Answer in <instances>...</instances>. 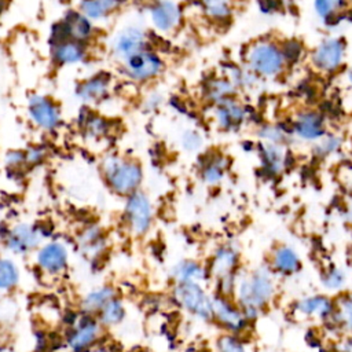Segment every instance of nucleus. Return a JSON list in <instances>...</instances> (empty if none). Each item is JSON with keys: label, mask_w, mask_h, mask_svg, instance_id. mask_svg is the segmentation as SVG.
Returning <instances> with one entry per match:
<instances>
[{"label": "nucleus", "mask_w": 352, "mask_h": 352, "mask_svg": "<svg viewBox=\"0 0 352 352\" xmlns=\"http://www.w3.org/2000/svg\"><path fill=\"white\" fill-rule=\"evenodd\" d=\"M278 294V276L267 264H260L238 275L234 300L246 318L254 323L271 307Z\"/></svg>", "instance_id": "obj_1"}, {"label": "nucleus", "mask_w": 352, "mask_h": 352, "mask_svg": "<svg viewBox=\"0 0 352 352\" xmlns=\"http://www.w3.org/2000/svg\"><path fill=\"white\" fill-rule=\"evenodd\" d=\"M100 173L107 188L120 197L126 198L140 190L144 170L136 158L111 153L102 158Z\"/></svg>", "instance_id": "obj_2"}, {"label": "nucleus", "mask_w": 352, "mask_h": 352, "mask_svg": "<svg viewBox=\"0 0 352 352\" xmlns=\"http://www.w3.org/2000/svg\"><path fill=\"white\" fill-rule=\"evenodd\" d=\"M261 80H274L287 70L280 43L274 38H257L252 41L243 54V62Z\"/></svg>", "instance_id": "obj_3"}, {"label": "nucleus", "mask_w": 352, "mask_h": 352, "mask_svg": "<svg viewBox=\"0 0 352 352\" xmlns=\"http://www.w3.org/2000/svg\"><path fill=\"white\" fill-rule=\"evenodd\" d=\"M165 60L151 47L136 52L120 63V72L132 82L146 84L157 80L165 72Z\"/></svg>", "instance_id": "obj_4"}, {"label": "nucleus", "mask_w": 352, "mask_h": 352, "mask_svg": "<svg viewBox=\"0 0 352 352\" xmlns=\"http://www.w3.org/2000/svg\"><path fill=\"white\" fill-rule=\"evenodd\" d=\"M173 298L180 308L197 319L213 322V294H210L202 283H175Z\"/></svg>", "instance_id": "obj_5"}, {"label": "nucleus", "mask_w": 352, "mask_h": 352, "mask_svg": "<svg viewBox=\"0 0 352 352\" xmlns=\"http://www.w3.org/2000/svg\"><path fill=\"white\" fill-rule=\"evenodd\" d=\"M122 219L132 236H144L154 223V205L151 198L142 190L128 195L124 204Z\"/></svg>", "instance_id": "obj_6"}, {"label": "nucleus", "mask_w": 352, "mask_h": 352, "mask_svg": "<svg viewBox=\"0 0 352 352\" xmlns=\"http://www.w3.org/2000/svg\"><path fill=\"white\" fill-rule=\"evenodd\" d=\"M148 47V32L136 23L118 28L109 40V52L118 63Z\"/></svg>", "instance_id": "obj_7"}, {"label": "nucleus", "mask_w": 352, "mask_h": 352, "mask_svg": "<svg viewBox=\"0 0 352 352\" xmlns=\"http://www.w3.org/2000/svg\"><path fill=\"white\" fill-rule=\"evenodd\" d=\"M47 236L43 226L37 223H16L6 230L3 243L6 249L14 254L23 256L37 250Z\"/></svg>", "instance_id": "obj_8"}, {"label": "nucleus", "mask_w": 352, "mask_h": 352, "mask_svg": "<svg viewBox=\"0 0 352 352\" xmlns=\"http://www.w3.org/2000/svg\"><path fill=\"white\" fill-rule=\"evenodd\" d=\"M346 56V43L342 37L329 36L322 38L309 52V63L318 72L323 74H331L337 72Z\"/></svg>", "instance_id": "obj_9"}, {"label": "nucleus", "mask_w": 352, "mask_h": 352, "mask_svg": "<svg viewBox=\"0 0 352 352\" xmlns=\"http://www.w3.org/2000/svg\"><path fill=\"white\" fill-rule=\"evenodd\" d=\"M95 32L96 28L91 19L78 10H69L58 23L52 26L51 41L69 38L89 45L95 37Z\"/></svg>", "instance_id": "obj_10"}, {"label": "nucleus", "mask_w": 352, "mask_h": 352, "mask_svg": "<svg viewBox=\"0 0 352 352\" xmlns=\"http://www.w3.org/2000/svg\"><path fill=\"white\" fill-rule=\"evenodd\" d=\"M213 322L224 333L243 336L253 324L232 297L213 294Z\"/></svg>", "instance_id": "obj_11"}, {"label": "nucleus", "mask_w": 352, "mask_h": 352, "mask_svg": "<svg viewBox=\"0 0 352 352\" xmlns=\"http://www.w3.org/2000/svg\"><path fill=\"white\" fill-rule=\"evenodd\" d=\"M242 254L235 242L227 241L217 245L206 264L209 278L214 282H219L226 278L236 276L241 272Z\"/></svg>", "instance_id": "obj_12"}, {"label": "nucleus", "mask_w": 352, "mask_h": 352, "mask_svg": "<svg viewBox=\"0 0 352 352\" xmlns=\"http://www.w3.org/2000/svg\"><path fill=\"white\" fill-rule=\"evenodd\" d=\"M26 113L32 124L44 132H54L62 124V111L59 104L43 94H32L28 98Z\"/></svg>", "instance_id": "obj_13"}, {"label": "nucleus", "mask_w": 352, "mask_h": 352, "mask_svg": "<svg viewBox=\"0 0 352 352\" xmlns=\"http://www.w3.org/2000/svg\"><path fill=\"white\" fill-rule=\"evenodd\" d=\"M290 131L293 138L302 142L315 143L327 133L326 116L318 109H300L292 118Z\"/></svg>", "instance_id": "obj_14"}, {"label": "nucleus", "mask_w": 352, "mask_h": 352, "mask_svg": "<svg viewBox=\"0 0 352 352\" xmlns=\"http://www.w3.org/2000/svg\"><path fill=\"white\" fill-rule=\"evenodd\" d=\"M102 331L103 326L95 316L82 314L73 322L66 337V345L70 352H88L98 345Z\"/></svg>", "instance_id": "obj_15"}, {"label": "nucleus", "mask_w": 352, "mask_h": 352, "mask_svg": "<svg viewBox=\"0 0 352 352\" xmlns=\"http://www.w3.org/2000/svg\"><path fill=\"white\" fill-rule=\"evenodd\" d=\"M336 309V300L327 294L315 293L302 296L290 305L292 314L298 319L326 322Z\"/></svg>", "instance_id": "obj_16"}, {"label": "nucleus", "mask_w": 352, "mask_h": 352, "mask_svg": "<svg viewBox=\"0 0 352 352\" xmlns=\"http://www.w3.org/2000/svg\"><path fill=\"white\" fill-rule=\"evenodd\" d=\"M212 118L220 131L236 132L248 121L249 110L235 96L212 106Z\"/></svg>", "instance_id": "obj_17"}, {"label": "nucleus", "mask_w": 352, "mask_h": 352, "mask_svg": "<svg viewBox=\"0 0 352 352\" xmlns=\"http://www.w3.org/2000/svg\"><path fill=\"white\" fill-rule=\"evenodd\" d=\"M69 263V250L60 241L44 242L36 250V265L48 276L62 275Z\"/></svg>", "instance_id": "obj_18"}, {"label": "nucleus", "mask_w": 352, "mask_h": 352, "mask_svg": "<svg viewBox=\"0 0 352 352\" xmlns=\"http://www.w3.org/2000/svg\"><path fill=\"white\" fill-rule=\"evenodd\" d=\"M148 18L158 33L169 34L180 26L183 10L175 0H155L148 6Z\"/></svg>", "instance_id": "obj_19"}, {"label": "nucleus", "mask_w": 352, "mask_h": 352, "mask_svg": "<svg viewBox=\"0 0 352 352\" xmlns=\"http://www.w3.org/2000/svg\"><path fill=\"white\" fill-rule=\"evenodd\" d=\"M267 265L278 278H292L302 268L300 253L287 243H278L272 248Z\"/></svg>", "instance_id": "obj_20"}, {"label": "nucleus", "mask_w": 352, "mask_h": 352, "mask_svg": "<svg viewBox=\"0 0 352 352\" xmlns=\"http://www.w3.org/2000/svg\"><path fill=\"white\" fill-rule=\"evenodd\" d=\"M230 169L228 157L220 150L205 151L198 161V176L206 186H219Z\"/></svg>", "instance_id": "obj_21"}, {"label": "nucleus", "mask_w": 352, "mask_h": 352, "mask_svg": "<svg viewBox=\"0 0 352 352\" xmlns=\"http://www.w3.org/2000/svg\"><path fill=\"white\" fill-rule=\"evenodd\" d=\"M111 77L107 73L92 74L77 82L74 94L84 104H96L104 100L111 92Z\"/></svg>", "instance_id": "obj_22"}, {"label": "nucleus", "mask_w": 352, "mask_h": 352, "mask_svg": "<svg viewBox=\"0 0 352 352\" xmlns=\"http://www.w3.org/2000/svg\"><path fill=\"white\" fill-rule=\"evenodd\" d=\"M50 54L51 60L59 67L76 66L88 60L89 45L69 38L51 41Z\"/></svg>", "instance_id": "obj_23"}, {"label": "nucleus", "mask_w": 352, "mask_h": 352, "mask_svg": "<svg viewBox=\"0 0 352 352\" xmlns=\"http://www.w3.org/2000/svg\"><path fill=\"white\" fill-rule=\"evenodd\" d=\"M256 153L260 162V169L268 177H278L286 170L287 166V151L286 147L267 143V142H257Z\"/></svg>", "instance_id": "obj_24"}, {"label": "nucleus", "mask_w": 352, "mask_h": 352, "mask_svg": "<svg viewBox=\"0 0 352 352\" xmlns=\"http://www.w3.org/2000/svg\"><path fill=\"white\" fill-rule=\"evenodd\" d=\"M106 234L102 227L98 224L87 226L81 230L77 236V248L78 252L85 258H96L99 257L106 249Z\"/></svg>", "instance_id": "obj_25"}, {"label": "nucleus", "mask_w": 352, "mask_h": 352, "mask_svg": "<svg viewBox=\"0 0 352 352\" xmlns=\"http://www.w3.org/2000/svg\"><path fill=\"white\" fill-rule=\"evenodd\" d=\"M235 96H238V89L224 74L212 76L202 85V98L210 106Z\"/></svg>", "instance_id": "obj_26"}, {"label": "nucleus", "mask_w": 352, "mask_h": 352, "mask_svg": "<svg viewBox=\"0 0 352 352\" xmlns=\"http://www.w3.org/2000/svg\"><path fill=\"white\" fill-rule=\"evenodd\" d=\"M169 274H170V278L175 280V283H183V282L202 283L204 280L209 279L208 267L192 258H184L177 261L176 264L172 265Z\"/></svg>", "instance_id": "obj_27"}, {"label": "nucleus", "mask_w": 352, "mask_h": 352, "mask_svg": "<svg viewBox=\"0 0 352 352\" xmlns=\"http://www.w3.org/2000/svg\"><path fill=\"white\" fill-rule=\"evenodd\" d=\"M121 6V0H80L77 10L94 23L109 19Z\"/></svg>", "instance_id": "obj_28"}, {"label": "nucleus", "mask_w": 352, "mask_h": 352, "mask_svg": "<svg viewBox=\"0 0 352 352\" xmlns=\"http://www.w3.org/2000/svg\"><path fill=\"white\" fill-rule=\"evenodd\" d=\"M312 11L327 26H334L345 19L346 0H312Z\"/></svg>", "instance_id": "obj_29"}, {"label": "nucleus", "mask_w": 352, "mask_h": 352, "mask_svg": "<svg viewBox=\"0 0 352 352\" xmlns=\"http://www.w3.org/2000/svg\"><path fill=\"white\" fill-rule=\"evenodd\" d=\"M324 323H330L338 331L352 336V293L342 294L336 300V309Z\"/></svg>", "instance_id": "obj_30"}, {"label": "nucleus", "mask_w": 352, "mask_h": 352, "mask_svg": "<svg viewBox=\"0 0 352 352\" xmlns=\"http://www.w3.org/2000/svg\"><path fill=\"white\" fill-rule=\"evenodd\" d=\"M117 297L116 289L111 286H100L88 292L81 300V311L85 315L96 316L98 312L111 300Z\"/></svg>", "instance_id": "obj_31"}, {"label": "nucleus", "mask_w": 352, "mask_h": 352, "mask_svg": "<svg viewBox=\"0 0 352 352\" xmlns=\"http://www.w3.org/2000/svg\"><path fill=\"white\" fill-rule=\"evenodd\" d=\"M223 74L235 85L238 92L239 91H250V89L256 88L261 80L250 69H248L243 63L242 65H236V63L228 65L224 69Z\"/></svg>", "instance_id": "obj_32"}, {"label": "nucleus", "mask_w": 352, "mask_h": 352, "mask_svg": "<svg viewBox=\"0 0 352 352\" xmlns=\"http://www.w3.org/2000/svg\"><path fill=\"white\" fill-rule=\"evenodd\" d=\"M235 0H199L202 14L214 23H227L234 15Z\"/></svg>", "instance_id": "obj_33"}, {"label": "nucleus", "mask_w": 352, "mask_h": 352, "mask_svg": "<svg viewBox=\"0 0 352 352\" xmlns=\"http://www.w3.org/2000/svg\"><path fill=\"white\" fill-rule=\"evenodd\" d=\"M81 131L87 139L91 140H102L110 135L111 125L107 118L102 117V114H96L89 111L82 117Z\"/></svg>", "instance_id": "obj_34"}, {"label": "nucleus", "mask_w": 352, "mask_h": 352, "mask_svg": "<svg viewBox=\"0 0 352 352\" xmlns=\"http://www.w3.org/2000/svg\"><path fill=\"white\" fill-rule=\"evenodd\" d=\"M256 136L260 142H267L282 147H287L293 140L290 129H286V126H282L280 124L271 122L261 124L256 131Z\"/></svg>", "instance_id": "obj_35"}, {"label": "nucleus", "mask_w": 352, "mask_h": 352, "mask_svg": "<svg viewBox=\"0 0 352 352\" xmlns=\"http://www.w3.org/2000/svg\"><path fill=\"white\" fill-rule=\"evenodd\" d=\"M125 315H126V309L122 300L118 297H114L98 312L95 318L99 320V323L103 327H113L120 324L125 319Z\"/></svg>", "instance_id": "obj_36"}, {"label": "nucleus", "mask_w": 352, "mask_h": 352, "mask_svg": "<svg viewBox=\"0 0 352 352\" xmlns=\"http://www.w3.org/2000/svg\"><path fill=\"white\" fill-rule=\"evenodd\" d=\"M214 352H253L243 336L221 333L214 341Z\"/></svg>", "instance_id": "obj_37"}, {"label": "nucleus", "mask_w": 352, "mask_h": 352, "mask_svg": "<svg viewBox=\"0 0 352 352\" xmlns=\"http://www.w3.org/2000/svg\"><path fill=\"white\" fill-rule=\"evenodd\" d=\"M319 278H320V283H322L323 289H326L327 292H331V293L342 290L346 285L345 271L334 264H330L326 268H323Z\"/></svg>", "instance_id": "obj_38"}, {"label": "nucleus", "mask_w": 352, "mask_h": 352, "mask_svg": "<svg viewBox=\"0 0 352 352\" xmlns=\"http://www.w3.org/2000/svg\"><path fill=\"white\" fill-rule=\"evenodd\" d=\"M341 146H342L341 136L337 133L327 132L322 139H319L318 142L314 143L312 154L319 160H324V158L336 154L341 148Z\"/></svg>", "instance_id": "obj_39"}, {"label": "nucleus", "mask_w": 352, "mask_h": 352, "mask_svg": "<svg viewBox=\"0 0 352 352\" xmlns=\"http://www.w3.org/2000/svg\"><path fill=\"white\" fill-rule=\"evenodd\" d=\"M21 272L16 264L7 257H0V290L8 292L19 283Z\"/></svg>", "instance_id": "obj_40"}, {"label": "nucleus", "mask_w": 352, "mask_h": 352, "mask_svg": "<svg viewBox=\"0 0 352 352\" xmlns=\"http://www.w3.org/2000/svg\"><path fill=\"white\" fill-rule=\"evenodd\" d=\"M280 47L287 66L297 65L305 56V47L298 38H286L280 41Z\"/></svg>", "instance_id": "obj_41"}, {"label": "nucleus", "mask_w": 352, "mask_h": 352, "mask_svg": "<svg viewBox=\"0 0 352 352\" xmlns=\"http://www.w3.org/2000/svg\"><path fill=\"white\" fill-rule=\"evenodd\" d=\"M179 144L186 153H198L204 146V136L198 129H184L179 136Z\"/></svg>", "instance_id": "obj_42"}, {"label": "nucleus", "mask_w": 352, "mask_h": 352, "mask_svg": "<svg viewBox=\"0 0 352 352\" xmlns=\"http://www.w3.org/2000/svg\"><path fill=\"white\" fill-rule=\"evenodd\" d=\"M4 165L10 172L25 170L28 168L25 150H10L4 155Z\"/></svg>", "instance_id": "obj_43"}, {"label": "nucleus", "mask_w": 352, "mask_h": 352, "mask_svg": "<svg viewBox=\"0 0 352 352\" xmlns=\"http://www.w3.org/2000/svg\"><path fill=\"white\" fill-rule=\"evenodd\" d=\"M26 153V162L28 168H33L38 164H41L47 157V150L43 146H32L25 150Z\"/></svg>", "instance_id": "obj_44"}, {"label": "nucleus", "mask_w": 352, "mask_h": 352, "mask_svg": "<svg viewBox=\"0 0 352 352\" xmlns=\"http://www.w3.org/2000/svg\"><path fill=\"white\" fill-rule=\"evenodd\" d=\"M162 103H164L162 95H160V94H157V92H153V94H150V95L144 99L143 107L146 109V111H154V110H157Z\"/></svg>", "instance_id": "obj_45"}, {"label": "nucleus", "mask_w": 352, "mask_h": 352, "mask_svg": "<svg viewBox=\"0 0 352 352\" xmlns=\"http://www.w3.org/2000/svg\"><path fill=\"white\" fill-rule=\"evenodd\" d=\"M256 1H257V7H258L260 12L265 14V15H272L279 8L278 0H256Z\"/></svg>", "instance_id": "obj_46"}, {"label": "nucleus", "mask_w": 352, "mask_h": 352, "mask_svg": "<svg viewBox=\"0 0 352 352\" xmlns=\"http://www.w3.org/2000/svg\"><path fill=\"white\" fill-rule=\"evenodd\" d=\"M338 352H352V337H348L346 340L342 341Z\"/></svg>", "instance_id": "obj_47"}, {"label": "nucleus", "mask_w": 352, "mask_h": 352, "mask_svg": "<svg viewBox=\"0 0 352 352\" xmlns=\"http://www.w3.org/2000/svg\"><path fill=\"white\" fill-rule=\"evenodd\" d=\"M88 352H114V349L110 348V346H107V345H100V344H98V345H95L92 349H89Z\"/></svg>", "instance_id": "obj_48"}, {"label": "nucleus", "mask_w": 352, "mask_h": 352, "mask_svg": "<svg viewBox=\"0 0 352 352\" xmlns=\"http://www.w3.org/2000/svg\"><path fill=\"white\" fill-rule=\"evenodd\" d=\"M345 82L352 89V69L346 70V73H345Z\"/></svg>", "instance_id": "obj_49"}, {"label": "nucleus", "mask_w": 352, "mask_h": 352, "mask_svg": "<svg viewBox=\"0 0 352 352\" xmlns=\"http://www.w3.org/2000/svg\"><path fill=\"white\" fill-rule=\"evenodd\" d=\"M345 217H346L348 221L352 223V204L348 206V209H346V212H345Z\"/></svg>", "instance_id": "obj_50"}]
</instances>
